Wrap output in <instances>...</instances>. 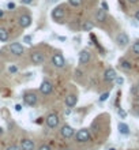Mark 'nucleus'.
Segmentation results:
<instances>
[{"label":"nucleus","mask_w":139,"mask_h":150,"mask_svg":"<svg viewBox=\"0 0 139 150\" xmlns=\"http://www.w3.org/2000/svg\"><path fill=\"white\" fill-rule=\"evenodd\" d=\"M74 139H75V142L79 143V145L89 143L93 139L92 131H90V128H87V127H82V128H79V130L75 132V135H74Z\"/></svg>","instance_id":"1"},{"label":"nucleus","mask_w":139,"mask_h":150,"mask_svg":"<svg viewBox=\"0 0 139 150\" xmlns=\"http://www.w3.org/2000/svg\"><path fill=\"white\" fill-rule=\"evenodd\" d=\"M66 4H59V6H55L53 10L51 11V18L53 22L56 23H63L64 16H66Z\"/></svg>","instance_id":"2"},{"label":"nucleus","mask_w":139,"mask_h":150,"mask_svg":"<svg viewBox=\"0 0 139 150\" xmlns=\"http://www.w3.org/2000/svg\"><path fill=\"white\" fill-rule=\"evenodd\" d=\"M45 124H47L48 128H51V130H56V128H59L60 127V116L55 112H51V113L47 115V117H45Z\"/></svg>","instance_id":"3"},{"label":"nucleus","mask_w":139,"mask_h":150,"mask_svg":"<svg viewBox=\"0 0 139 150\" xmlns=\"http://www.w3.org/2000/svg\"><path fill=\"white\" fill-rule=\"evenodd\" d=\"M23 103L28 107H36L38 104V94L34 90H26L23 93Z\"/></svg>","instance_id":"4"},{"label":"nucleus","mask_w":139,"mask_h":150,"mask_svg":"<svg viewBox=\"0 0 139 150\" xmlns=\"http://www.w3.org/2000/svg\"><path fill=\"white\" fill-rule=\"evenodd\" d=\"M51 64L55 68H63L66 67V57L63 56L61 52H53L51 56Z\"/></svg>","instance_id":"5"},{"label":"nucleus","mask_w":139,"mask_h":150,"mask_svg":"<svg viewBox=\"0 0 139 150\" xmlns=\"http://www.w3.org/2000/svg\"><path fill=\"white\" fill-rule=\"evenodd\" d=\"M29 59H30V63L34 64V66H41V64L45 62V53L38 51V49H36V51L30 52Z\"/></svg>","instance_id":"6"},{"label":"nucleus","mask_w":139,"mask_h":150,"mask_svg":"<svg viewBox=\"0 0 139 150\" xmlns=\"http://www.w3.org/2000/svg\"><path fill=\"white\" fill-rule=\"evenodd\" d=\"M59 132H60V137L63 139H71V138H74V135H75V130H74L70 124H67V123L60 126Z\"/></svg>","instance_id":"7"},{"label":"nucleus","mask_w":139,"mask_h":150,"mask_svg":"<svg viewBox=\"0 0 139 150\" xmlns=\"http://www.w3.org/2000/svg\"><path fill=\"white\" fill-rule=\"evenodd\" d=\"M115 41H116V45L123 49V48H126V47L130 45V36H128L126 32H120V33H117Z\"/></svg>","instance_id":"8"},{"label":"nucleus","mask_w":139,"mask_h":150,"mask_svg":"<svg viewBox=\"0 0 139 150\" xmlns=\"http://www.w3.org/2000/svg\"><path fill=\"white\" fill-rule=\"evenodd\" d=\"M92 62V52L89 51L87 48H85L79 52V57H78V63L79 66H87Z\"/></svg>","instance_id":"9"},{"label":"nucleus","mask_w":139,"mask_h":150,"mask_svg":"<svg viewBox=\"0 0 139 150\" xmlns=\"http://www.w3.org/2000/svg\"><path fill=\"white\" fill-rule=\"evenodd\" d=\"M8 51L11 52V55L16 56V57H20L25 53V47L20 42H11L8 45Z\"/></svg>","instance_id":"10"},{"label":"nucleus","mask_w":139,"mask_h":150,"mask_svg":"<svg viewBox=\"0 0 139 150\" xmlns=\"http://www.w3.org/2000/svg\"><path fill=\"white\" fill-rule=\"evenodd\" d=\"M40 93L42 96H49L52 94V91H53V83L51 82V81H48V79H44L42 82H41L40 85Z\"/></svg>","instance_id":"11"},{"label":"nucleus","mask_w":139,"mask_h":150,"mask_svg":"<svg viewBox=\"0 0 139 150\" xmlns=\"http://www.w3.org/2000/svg\"><path fill=\"white\" fill-rule=\"evenodd\" d=\"M18 23H19V26L22 29H28L32 26L33 23V18L30 14H22V15H19V18H18Z\"/></svg>","instance_id":"12"},{"label":"nucleus","mask_w":139,"mask_h":150,"mask_svg":"<svg viewBox=\"0 0 139 150\" xmlns=\"http://www.w3.org/2000/svg\"><path fill=\"white\" fill-rule=\"evenodd\" d=\"M19 146L22 150H36V142L32 138H22Z\"/></svg>","instance_id":"13"},{"label":"nucleus","mask_w":139,"mask_h":150,"mask_svg":"<svg viewBox=\"0 0 139 150\" xmlns=\"http://www.w3.org/2000/svg\"><path fill=\"white\" fill-rule=\"evenodd\" d=\"M64 104H66L67 108H74L76 104H78V94H75V93L67 94L66 98H64Z\"/></svg>","instance_id":"14"},{"label":"nucleus","mask_w":139,"mask_h":150,"mask_svg":"<svg viewBox=\"0 0 139 150\" xmlns=\"http://www.w3.org/2000/svg\"><path fill=\"white\" fill-rule=\"evenodd\" d=\"M116 76H117V74H116V71L113 70L112 67L107 68L105 71H104V81L107 83H112V82H115V79Z\"/></svg>","instance_id":"15"},{"label":"nucleus","mask_w":139,"mask_h":150,"mask_svg":"<svg viewBox=\"0 0 139 150\" xmlns=\"http://www.w3.org/2000/svg\"><path fill=\"white\" fill-rule=\"evenodd\" d=\"M94 19L99 23H104L105 21L108 19V15H107V11L104 8H97V11L94 14Z\"/></svg>","instance_id":"16"},{"label":"nucleus","mask_w":139,"mask_h":150,"mask_svg":"<svg viewBox=\"0 0 139 150\" xmlns=\"http://www.w3.org/2000/svg\"><path fill=\"white\" fill-rule=\"evenodd\" d=\"M10 40V33H8L7 29L0 28V42H7Z\"/></svg>","instance_id":"17"},{"label":"nucleus","mask_w":139,"mask_h":150,"mask_svg":"<svg viewBox=\"0 0 139 150\" xmlns=\"http://www.w3.org/2000/svg\"><path fill=\"white\" fill-rule=\"evenodd\" d=\"M117 128H119V132L121 135H128L130 134V127H128V124H126V123H119V126H117Z\"/></svg>","instance_id":"18"},{"label":"nucleus","mask_w":139,"mask_h":150,"mask_svg":"<svg viewBox=\"0 0 139 150\" xmlns=\"http://www.w3.org/2000/svg\"><path fill=\"white\" fill-rule=\"evenodd\" d=\"M93 28H94V25H93L92 21H85L82 23V30L83 32H92Z\"/></svg>","instance_id":"19"},{"label":"nucleus","mask_w":139,"mask_h":150,"mask_svg":"<svg viewBox=\"0 0 139 150\" xmlns=\"http://www.w3.org/2000/svg\"><path fill=\"white\" fill-rule=\"evenodd\" d=\"M119 64H120V67L124 68V70H131V68H132V64L130 63L128 60H126V59H120L119 60Z\"/></svg>","instance_id":"20"},{"label":"nucleus","mask_w":139,"mask_h":150,"mask_svg":"<svg viewBox=\"0 0 139 150\" xmlns=\"http://www.w3.org/2000/svg\"><path fill=\"white\" fill-rule=\"evenodd\" d=\"M82 1H83V0H68V4L72 6V7H80V6H82Z\"/></svg>","instance_id":"21"},{"label":"nucleus","mask_w":139,"mask_h":150,"mask_svg":"<svg viewBox=\"0 0 139 150\" xmlns=\"http://www.w3.org/2000/svg\"><path fill=\"white\" fill-rule=\"evenodd\" d=\"M23 42L26 44V45H32V44H33V36H30V34L25 36L23 37Z\"/></svg>","instance_id":"22"},{"label":"nucleus","mask_w":139,"mask_h":150,"mask_svg":"<svg viewBox=\"0 0 139 150\" xmlns=\"http://www.w3.org/2000/svg\"><path fill=\"white\" fill-rule=\"evenodd\" d=\"M132 52H134L135 55L139 56V40L136 41V42H134V45H132Z\"/></svg>","instance_id":"23"},{"label":"nucleus","mask_w":139,"mask_h":150,"mask_svg":"<svg viewBox=\"0 0 139 150\" xmlns=\"http://www.w3.org/2000/svg\"><path fill=\"white\" fill-rule=\"evenodd\" d=\"M6 150H22V149H20L19 145H15V143H12V145H8Z\"/></svg>","instance_id":"24"},{"label":"nucleus","mask_w":139,"mask_h":150,"mask_svg":"<svg viewBox=\"0 0 139 150\" xmlns=\"http://www.w3.org/2000/svg\"><path fill=\"white\" fill-rule=\"evenodd\" d=\"M37 150H52V147L49 145H47V143H42V145H40L37 147Z\"/></svg>","instance_id":"25"},{"label":"nucleus","mask_w":139,"mask_h":150,"mask_svg":"<svg viewBox=\"0 0 139 150\" xmlns=\"http://www.w3.org/2000/svg\"><path fill=\"white\" fill-rule=\"evenodd\" d=\"M108 97H109V91L102 93V94H101V97H99V101H101V103H104V101H107V100H108Z\"/></svg>","instance_id":"26"},{"label":"nucleus","mask_w":139,"mask_h":150,"mask_svg":"<svg viewBox=\"0 0 139 150\" xmlns=\"http://www.w3.org/2000/svg\"><path fill=\"white\" fill-rule=\"evenodd\" d=\"M115 82H116V85H117V86H121V85H123V82H124V79L121 78V76H119V75H117V76H116V79H115Z\"/></svg>","instance_id":"27"},{"label":"nucleus","mask_w":139,"mask_h":150,"mask_svg":"<svg viewBox=\"0 0 139 150\" xmlns=\"http://www.w3.org/2000/svg\"><path fill=\"white\" fill-rule=\"evenodd\" d=\"M16 71H18V68H16L15 66H11V67H8V72H11V74H15Z\"/></svg>","instance_id":"28"},{"label":"nucleus","mask_w":139,"mask_h":150,"mask_svg":"<svg viewBox=\"0 0 139 150\" xmlns=\"http://www.w3.org/2000/svg\"><path fill=\"white\" fill-rule=\"evenodd\" d=\"M20 3L25 6H30V4H33V0H20Z\"/></svg>","instance_id":"29"},{"label":"nucleus","mask_w":139,"mask_h":150,"mask_svg":"<svg viewBox=\"0 0 139 150\" xmlns=\"http://www.w3.org/2000/svg\"><path fill=\"white\" fill-rule=\"evenodd\" d=\"M119 115H120V116H121V117H126V116H127V113H126V112H124L123 111V109H119Z\"/></svg>","instance_id":"30"},{"label":"nucleus","mask_w":139,"mask_h":150,"mask_svg":"<svg viewBox=\"0 0 139 150\" xmlns=\"http://www.w3.org/2000/svg\"><path fill=\"white\" fill-rule=\"evenodd\" d=\"M15 111L16 112H20V111H22V105H20V104H16V105H15Z\"/></svg>","instance_id":"31"},{"label":"nucleus","mask_w":139,"mask_h":150,"mask_svg":"<svg viewBox=\"0 0 139 150\" xmlns=\"http://www.w3.org/2000/svg\"><path fill=\"white\" fill-rule=\"evenodd\" d=\"M7 8H10V10H14V8H15V4H14V3H7Z\"/></svg>","instance_id":"32"},{"label":"nucleus","mask_w":139,"mask_h":150,"mask_svg":"<svg viewBox=\"0 0 139 150\" xmlns=\"http://www.w3.org/2000/svg\"><path fill=\"white\" fill-rule=\"evenodd\" d=\"M4 132H6V131H4V128L0 126V137H1V135H4Z\"/></svg>","instance_id":"33"},{"label":"nucleus","mask_w":139,"mask_h":150,"mask_svg":"<svg viewBox=\"0 0 139 150\" xmlns=\"http://www.w3.org/2000/svg\"><path fill=\"white\" fill-rule=\"evenodd\" d=\"M127 1H128V3H131V4H136L139 0H127Z\"/></svg>","instance_id":"34"},{"label":"nucleus","mask_w":139,"mask_h":150,"mask_svg":"<svg viewBox=\"0 0 139 150\" xmlns=\"http://www.w3.org/2000/svg\"><path fill=\"white\" fill-rule=\"evenodd\" d=\"M135 19L139 21V10H136V12H135Z\"/></svg>","instance_id":"35"},{"label":"nucleus","mask_w":139,"mask_h":150,"mask_svg":"<svg viewBox=\"0 0 139 150\" xmlns=\"http://www.w3.org/2000/svg\"><path fill=\"white\" fill-rule=\"evenodd\" d=\"M3 16H4V11H3V10H0V19H1Z\"/></svg>","instance_id":"36"},{"label":"nucleus","mask_w":139,"mask_h":150,"mask_svg":"<svg viewBox=\"0 0 139 150\" xmlns=\"http://www.w3.org/2000/svg\"><path fill=\"white\" fill-rule=\"evenodd\" d=\"M109 150H116V149H109Z\"/></svg>","instance_id":"37"},{"label":"nucleus","mask_w":139,"mask_h":150,"mask_svg":"<svg viewBox=\"0 0 139 150\" xmlns=\"http://www.w3.org/2000/svg\"><path fill=\"white\" fill-rule=\"evenodd\" d=\"M138 89H139V82H138Z\"/></svg>","instance_id":"38"},{"label":"nucleus","mask_w":139,"mask_h":150,"mask_svg":"<svg viewBox=\"0 0 139 150\" xmlns=\"http://www.w3.org/2000/svg\"><path fill=\"white\" fill-rule=\"evenodd\" d=\"M0 56H1V51H0Z\"/></svg>","instance_id":"39"}]
</instances>
